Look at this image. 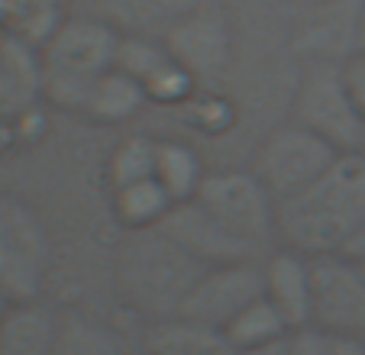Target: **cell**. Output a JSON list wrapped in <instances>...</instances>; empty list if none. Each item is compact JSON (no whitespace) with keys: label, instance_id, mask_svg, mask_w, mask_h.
Segmentation results:
<instances>
[{"label":"cell","instance_id":"cell-13","mask_svg":"<svg viewBox=\"0 0 365 355\" xmlns=\"http://www.w3.org/2000/svg\"><path fill=\"white\" fill-rule=\"evenodd\" d=\"M168 240H175L191 259H197L200 265H227V262H242V259H262L265 252H255L252 246H246L242 240H236L233 232L214 220L197 200L187 204H175L172 213L165 217V223L159 226Z\"/></svg>","mask_w":365,"mask_h":355},{"label":"cell","instance_id":"cell-17","mask_svg":"<svg viewBox=\"0 0 365 355\" xmlns=\"http://www.w3.org/2000/svg\"><path fill=\"white\" fill-rule=\"evenodd\" d=\"M58 307L42 301H16L0 314V355H52Z\"/></svg>","mask_w":365,"mask_h":355},{"label":"cell","instance_id":"cell-4","mask_svg":"<svg viewBox=\"0 0 365 355\" xmlns=\"http://www.w3.org/2000/svg\"><path fill=\"white\" fill-rule=\"evenodd\" d=\"M56 262L48 223L20 194L0 191V291L16 301H42Z\"/></svg>","mask_w":365,"mask_h":355},{"label":"cell","instance_id":"cell-18","mask_svg":"<svg viewBox=\"0 0 365 355\" xmlns=\"http://www.w3.org/2000/svg\"><path fill=\"white\" fill-rule=\"evenodd\" d=\"M145 107H149V97H145L143 84L126 71L113 68L91 88L88 101L81 107V120L97 126H123L133 116L143 113Z\"/></svg>","mask_w":365,"mask_h":355},{"label":"cell","instance_id":"cell-25","mask_svg":"<svg viewBox=\"0 0 365 355\" xmlns=\"http://www.w3.org/2000/svg\"><path fill=\"white\" fill-rule=\"evenodd\" d=\"M181 120L187 130L200 133L207 139H220L240 123V107L230 94H223L220 88H207L200 84L185 103H181Z\"/></svg>","mask_w":365,"mask_h":355},{"label":"cell","instance_id":"cell-31","mask_svg":"<svg viewBox=\"0 0 365 355\" xmlns=\"http://www.w3.org/2000/svg\"><path fill=\"white\" fill-rule=\"evenodd\" d=\"M236 355H288V339L278 342V346H269V349H252V352H236Z\"/></svg>","mask_w":365,"mask_h":355},{"label":"cell","instance_id":"cell-14","mask_svg":"<svg viewBox=\"0 0 365 355\" xmlns=\"http://www.w3.org/2000/svg\"><path fill=\"white\" fill-rule=\"evenodd\" d=\"M36 107H46L42 52L0 33V110L20 116Z\"/></svg>","mask_w":365,"mask_h":355},{"label":"cell","instance_id":"cell-34","mask_svg":"<svg viewBox=\"0 0 365 355\" xmlns=\"http://www.w3.org/2000/svg\"><path fill=\"white\" fill-rule=\"evenodd\" d=\"M356 152H359V155L365 158V133H362V143H359V149H356Z\"/></svg>","mask_w":365,"mask_h":355},{"label":"cell","instance_id":"cell-22","mask_svg":"<svg viewBox=\"0 0 365 355\" xmlns=\"http://www.w3.org/2000/svg\"><path fill=\"white\" fill-rule=\"evenodd\" d=\"M172 207L175 200L162 191V185L155 178L130 187H120V191H110V213L123 226V232L159 230L165 223V217L172 213Z\"/></svg>","mask_w":365,"mask_h":355},{"label":"cell","instance_id":"cell-16","mask_svg":"<svg viewBox=\"0 0 365 355\" xmlns=\"http://www.w3.org/2000/svg\"><path fill=\"white\" fill-rule=\"evenodd\" d=\"M52 355H136V342L113 320L81 307H58Z\"/></svg>","mask_w":365,"mask_h":355},{"label":"cell","instance_id":"cell-32","mask_svg":"<svg viewBox=\"0 0 365 355\" xmlns=\"http://www.w3.org/2000/svg\"><path fill=\"white\" fill-rule=\"evenodd\" d=\"M356 52H365V0L359 10V29H356Z\"/></svg>","mask_w":365,"mask_h":355},{"label":"cell","instance_id":"cell-1","mask_svg":"<svg viewBox=\"0 0 365 355\" xmlns=\"http://www.w3.org/2000/svg\"><path fill=\"white\" fill-rule=\"evenodd\" d=\"M365 223V158L343 152L333 168L301 197L278 207V242L320 259L339 255Z\"/></svg>","mask_w":365,"mask_h":355},{"label":"cell","instance_id":"cell-7","mask_svg":"<svg viewBox=\"0 0 365 355\" xmlns=\"http://www.w3.org/2000/svg\"><path fill=\"white\" fill-rule=\"evenodd\" d=\"M339 155L343 152H336L330 143H324L310 130L288 120L259 143L249 168L259 175V181L269 187V194L282 207L288 200L301 197L304 191H310L333 168Z\"/></svg>","mask_w":365,"mask_h":355},{"label":"cell","instance_id":"cell-6","mask_svg":"<svg viewBox=\"0 0 365 355\" xmlns=\"http://www.w3.org/2000/svg\"><path fill=\"white\" fill-rule=\"evenodd\" d=\"M194 200L255 252H269L278 242V200L252 168L210 171Z\"/></svg>","mask_w":365,"mask_h":355},{"label":"cell","instance_id":"cell-33","mask_svg":"<svg viewBox=\"0 0 365 355\" xmlns=\"http://www.w3.org/2000/svg\"><path fill=\"white\" fill-rule=\"evenodd\" d=\"M10 307V297H7V294H4V291H0V314H4V310H7Z\"/></svg>","mask_w":365,"mask_h":355},{"label":"cell","instance_id":"cell-10","mask_svg":"<svg viewBox=\"0 0 365 355\" xmlns=\"http://www.w3.org/2000/svg\"><path fill=\"white\" fill-rule=\"evenodd\" d=\"M262 297V259H242L204 268L178 314L223 329L242 307Z\"/></svg>","mask_w":365,"mask_h":355},{"label":"cell","instance_id":"cell-8","mask_svg":"<svg viewBox=\"0 0 365 355\" xmlns=\"http://www.w3.org/2000/svg\"><path fill=\"white\" fill-rule=\"evenodd\" d=\"M162 42L191 71L194 81L207 88H217V81H223V75L233 65L236 36L220 0H207L181 20H175L162 33Z\"/></svg>","mask_w":365,"mask_h":355},{"label":"cell","instance_id":"cell-24","mask_svg":"<svg viewBox=\"0 0 365 355\" xmlns=\"http://www.w3.org/2000/svg\"><path fill=\"white\" fill-rule=\"evenodd\" d=\"M155 145H159V139L145 136V133H130V136L120 139L103 158L107 194L155 178Z\"/></svg>","mask_w":365,"mask_h":355},{"label":"cell","instance_id":"cell-26","mask_svg":"<svg viewBox=\"0 0 365 355\" xmlns=\"http://www.w3.org/2000/svg\"><path fill=\"white\" fill-rule=\"evenodd\" d=\"M288 355H333L330 336L314 326L297 329V333L288 336Z\"/></svg>","mask_w":365,"mask_h":355},{"label":"cell","instance_id":"cell-29","mask_svg":"<svg viewBox=\"0 0 365 355\" xmlns=\"http://www.w3.org/2000/svg\"><path fill=\"white\" fill-rule=\"evenodd\" d=\"M343 259H349V262H359V265H365V223L359 226L356 232L349 236V242L343 246Z\"/></svg>","mask_w":365,"mask_h":355},{"label":"cell","instance_id":"cell-11","mask_svg":"<svg viewBox=\"0 0 365 355\" xmlns=\"http://www.w3.org/2000/svg\"><path fill=\"white\" fill-rule=\"evenodd\" d=\"M113 68L136 78L149 103H159V107H181L200 88L191 71L168 52L162 36L149 33H123Z\"/></svg>","mask_w":365,"mask_h":355},{"label":"cell","instance_id":"cell-19","mask_svg":"<svg viewBox=\"0 0 365 355\" xmlns=\"http://www.w3.org/2000/svg\"><path fill=\"white\" fill-rule=\"evenodd\" d=\"M207 175H210V168L204 165V158L194 145L172 136L159 139V145H155V181L175 204H187V200L197 197Z\"/></svg>","mask_w":365,"mask_h":355},{"label":"cell","instance_id":"cell-30","mask_svg":"<svg viewBox=\"0 0 365 355\" xmlns=\"http://www.w3.org/2000/svg\"><path fill=\"white\" fill-rule=\"evenodd\" d=\"M330 349H333V355H365V339H339V336H330Z\"/></svg>","mask_w":365,"mask_h":355},{"label":"cell","instance_id":"cell-27","mask_svg":"<svg viewBox=\"0 0 365 355\" xmlns=\"http://www.w3.org/2000/svg\"><path fill=\"white\" fill-rule=\"evenodd\" d=\"M23 136H20V123H16V116L7 113V110H0V158H10L16 152H23Z\"/></svg>","mask_w":365,"mask_h":355},{"label":"cell","instance_id":"cell-3","mask_svg":"<svg viewBox=\"0 0 365 355\" xmlns=\"http://www.w3.org/2000/svg\"><path fill=\"white\" fill-rule=\"evenodd\" d=\"M120 39H123V29L113 26L107 16L94 10L71 14L65 26L42 48L46 107L81 116L91 88L117 65Z\"/></svg>","mask_w":365,"mask_h":355},{"label":"cell","instance_id":"cell-35","mask_svg":"<svg viewBox=\"0 0 365 355\" xmlns=\"http://www.w3.org/2000/svg\"><path fill=\"white\" fill-rule=\"evenodd\" d=\"M362 268H365V265H362Z\"/></svg>","mask_w":365,"mask_h":355},{"label":"cell","instance_id":"cell-9","mask_svg":"<svg viewBox=\"0 0 365 355\" xmlns=\"http://www.w3.org/2000/svg\"><path fill=\"white\" fill-rule=\"evenodd\" d=\"M310 326L339 339H365V268L343 255L314 259Z\"/></svg>","mask_w":365,"mask_h":355},{"label":"cell","instance_id":"cell-23","mask_svg":"<svg viewBox=\"0 0 365 355\" xmlns=\"http://www.w3.org/2000/svg\"><path fill=\"white\" fill-rule=\"evenodd\" d=\"M227 333L230 346L236 352H252V349H269V346H278L291 336V326L284 323V317L272 307L269 301L262 297H255L249 307H242L233 320L223 326Z\"/></svg>","mask_w":365,"mask_h":355},{"label":"cell","instance_id":"cell-12","mask_svg":"<svg viewBox=\"0 0 365 355\" xmlns=\"http://www.w3.org/2000/svg\"><path fill=\"white\" fill-rule=\"evenodd\" d=\"M262 294L291 333L307 329L314 320V259L288 246H272L262 255Z\"/></svg>","mask_w":365,"mask_h":355},{"label":"cell","instance_id":"cell-15","mask_svg":"<svg viewBox=\"0 0 365 355\" xmlns=\"http://www.w3.org/2000/svg\"><path fill=\"white\" fill-rule=\"evenodd\" d=\"M136 355H236V349L230 346L223 329L175 314L143 323L136 336Z\"/></svg>","mask_w":365,"mask_h":355},{"label":"cell","instance_id":"cell-2","mask_svg":"<svg viewBox=\"0 0 365 355\" xmlns=\"http://www.w3.org/2000/svg\"><path fill=\"white\" fill-rule=\"evenodd\" d=\"M204 268L162 230L126 232L113 259V284L120 301L149 323L178 314Z\"/></svg>","mask_w":365,"mask_h":355},{"label":"cell","instance_id":"cell-28","mask_svg":"<svg viewBox=\"0 0 365 355\" xmlns=\"http://www.w3.org/2000/svg\"><path fill=\"white\" fill-rule=\"evenodd\" d=\"M346 81H349V91L356 97L359 113L365 116V52H356L346 58Z\"/></svg>","mask_w":365,"mask_h":355},{"label":"cell","instance_id":"cell-5","mask_svg":"<svg viewBox=\"0 0 365 355\" xmlns=\"http://www.w3.org/2000/svg\"><path fill=\"white\" fill-rule=\"evenodd\" d=\"M291 120L336 152H356L365 133V116L346 81V58H304L297 75Z\"/></svg>","mask_w":365,"mask_h":355},{"label":"cell","instance_id":"cell-20","mask_svg":"<svg viewBox=\"0 0 365 355\" xmlns=\"http://www.w3.org/2000/svg\"><path fill=\"white\" fill-rule=\"evenodd\" d=\"M207 0H94V14L107 16L123 33L162 36L175 20L191 14Z\"/></svg>","mask_w":365,"mask_h":355},{"label":"cell","instance_id":"cell-21","mask_svg":"<svg viewBox=\"0 0 365 355\" xmlns=\"http://www.w3.org/2000/svg\"><path fill=\"white\" fill-rule=\"evenodd\" d=\"M71 14H75L71 0H7L0 33L14 36L26 46H36L42 52Z\"/></svg>","mask_w":365,"mask_h":355}]
</instances>
